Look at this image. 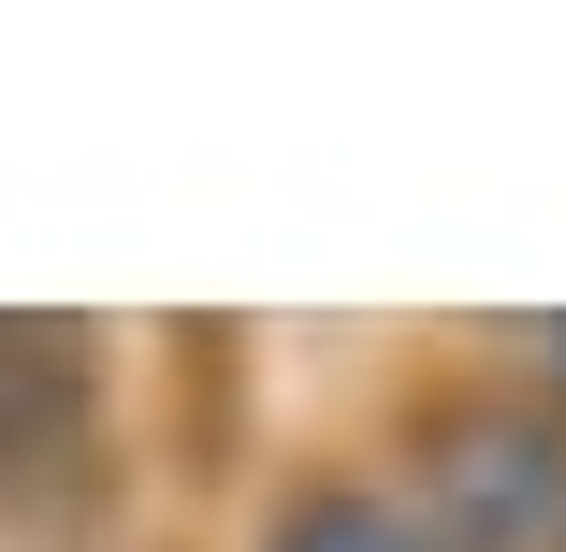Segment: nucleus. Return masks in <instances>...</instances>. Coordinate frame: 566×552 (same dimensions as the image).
Wrapping results in <instances>:
<instances>
[{
    "instance_id": "20e7f679",
    "label": "nucleus",
    "mask_w": 566,
    "mask_h": 552,
    "mask_svg": "<svg viewBox=\"0 0 566 552\" xmlns=\"http://www.w3.org/2000/svg\"><path fill=\"white\" fill-rule=\"evenodd\" d=\"M509 378H523V393H552V407H566V320H523V335H509Z\"/></svg>"
},
{
    "instance_id": "f03ea898",
    "label": "nucleus",
    "mask_w": 566,
    "mask_h": 552,
    "mask_svg": "<svg viewBox=\"0 0 566 552\" xmlns=\"http://www.w3.org/2000/svg\"><path fill=\"white\" fill-rule=\"evenodd\" d=\"M392 494L421 509L436 552H566V407L523 378L421 393Z\"/></svg>"
},
{
    "instance_id": "f257e3e1",
    "label": "nucleus",
    "mask_w": 566,
    "mask_h": 552,
    "mask_svg": "<svg viewBox=\"0 0 566 552\" xmlns=\"http://www.w3.org/2000/svg\"><path fill=\"white\" fill-rule=\"evenodd\" d=\"M117 509V364L102 320H0V538L87 552Z\"/></svg>"
},
{
    "instance_id": "7ed1b4c3",
    "label": "nucleus",
    "mask_w": 566,
    "mask_h": 552,
    "mask_svg": "<svg viewBox=\"0 0 566 552\" xmlns=\"http://www.w3.org/2000/svg\"><path fill=\"white\" fill-rule=\"evenodd\" d=\"M248 552H436V538H421V509H407L392 480H364V466H305V480H276V509H262Z\"/></svg>"
}]
</instances>
